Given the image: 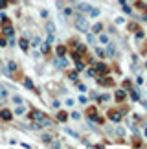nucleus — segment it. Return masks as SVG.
I'll return each mask as SVG.
<instances>
[{"mask_svg":"<svg viewBox=\"0 0 147 149\" xmlns=\"http://www.w3.org/2000/svg\"><path fill=\"white\" fill-rule=\"evenodd\" d=\"M53 37H55V33H50V35L46 37V42L50 44V42H53Z\"/></svg>","mask_w":147,"mask_h":149,"instance_id":"nucleus-24","label":"nucleus"},{"mask_svg":"<svg viewBox=\"0 0 147 149\" xmlns=\"http://www.w3.org/2000/svg\"><path fill=\"white\" fill-rule=\"evenodd\" d=\"M59 120H61V122H64V120H66V112H59Z\"/></svg>","mask_w":147,"mask_h":149,"instance_id":"nucleus-28","label":"nucleus"},{"mask_svg":"<svg viewBox=\"0 0 147 149\" xmlns=\"http://www.w3.org/2000/svg\"><path fill=\"white\" fill-rule=\"evenodd\" d=\"M114 98H116V101H123V100H125V92H123V90H118Z\"/></svg>","mask_w":147,"mask_h":149,"instance_id":"nucleus-8","label":"nucleus"},{"mask_svg":"<svg viewBox=\"0 0 147 149\" xmlns=\"http://www.w3.org/2000/svg\"><path fill=\"white\" fill-rule=\"evenodd\" d=\"M99 42L101 44H107V42H109V37H107V35H99Z\"/></svg>","mask_w":147,"mask_h":149,"instance_id":"nucleus-20","label":"nucleus"},{"mask_svg":"<svg viewBox=\"0 0 147 149\" xmlns=\"http://www.w3.org/2000/svg\"><path fill=\"white\" fill-rule=\"evenodd\" d=\"M46 30H48V33H55V26L52 24V22H48V24H46Z\"/></svg>","mask_w":147,"mask_h":149,"instance_id":"nucleus-15","label":"nucleus"},{"mask_svg":"<svg viewBox=\"0 0 147 149\" xmlns=\"http://www.w3.org/2000/svg\"><path fill=\"white\" fill-rule=\"evenodd\" d=\"M74 24L79 31H88V22L83 15H74Z\"/></svg>","mask_w":147,"mask_h":149,"instance_id":"nucleus-1","label":"nucleus"},{"mask_svg":"<svg viewBox=\"0 0 147 149\" xmlns=\"http://www.w3.org/2000/svg\"><path fill=\"white\" fill-rule=\"evenodd\" d=\"M0 118H2V120H6V122H9V120L13 118V114H11L9 111H0Z\"/></svg>","mask_w":147,"mask_h":149,"instance_id":"nucleus-2","label":"nucleus"},{"mask_svg":"<svg viewBox=\"0 0 147 149\" xmlns=\"http://www.w3.org/2000/svg\"><path fill=\"white\" fill-rule=\"evenodd\" d=\"M4 35H6V37H13V35H15L13 28H11V26H6V28H4Z\"/></svg>","mask_w":147,"mask_h":149,"instance_id":"nucleus-4","label":"nucleus"},{"mask_svg":"<svg viewBox=\"0 0 147 149\" xmlns=\"http://www.w3.org/2000/svg\"><path fill=\"white\" fill-rule=\"evenodd\" d=\"M55 52H57V57H61V55H64V46H57V50H55Z\"/></svg>","mask_w":147,"mask_h":149,"instance_id":"nucleus-17","label":"nucleus"},{"mask_svg":"<svg viewBox=\"0 0 147 149\" xmlns=\"http://www.w3.org/2000/svg\"><path fill=\"white\" fill-rule=\"evenodd\" d=\"M24 87L26 88H33V81L31 79H24Z\"/></svg>","mask_w":147,"mask_h":149,"instance_id":"nucleus-18","label":"nucleus"},{"mask_svg":"<svg viewBox=\"0 0 147 149\" xmlns=\"http://www.w3.org/2000/svg\"><path fill=\"white\" fill-rule=\"evenodd\" d=\"M144 19H145V20H147V13H145V15H144Z\"/></svg>","mask_w":147,"mask_h":149,"instance_id":"nucleus-32","label":"nucleus"},{"mask_svg":"<svg viewBox=\"0 0 147 149\" xmlns=\"http://www.w3.org/2000/svg\"><path fill=\"white\" fill-rule=\"evenodd\" d=\"M99 85H105V87H110V85H112V79H110V77H105V79H99Z\"/></svg>","mask_w":147,"mask_h":149,"instance_id":"nucleus-11","label":"nucleus"},{"mask_svg":"<svg viewBox=\"0 0 147 149\" xmlns=\"http://www.w3.org/2000/svg\"><path fill=\"white\" fill-rule=\"evenodd\" d=\"M31 118H33V120H37V122H41V120L44 118V114H42V112H39V111H35V112H31Z\"/></svg>","mask_w":147,"mask_h":149,"instance_id":"nucleus-5","label":"nucleus"},{"mask_svg":"<svg viewBox=\"0 0 147 149\" xmlns=\"http://www.w3.org/2000/svg\"><path fill=\"white\" fill-rule=\"evenodd\" d=\"M20 48L22 50H28V41H26V39H22V41H20Z\"/></svg>","mask_w":147,"mask_h":149,"instance_id":"nucleus-22","label":"nucleus"},{"mask_svg":"<svg viewBox=\"0 0 147 149\" xmlns=\"http://www.w3.org/2000/svg\"><path fill=\"white\" fill-rule=\"evenodd\" d=\"M0 70H2V68H0Z\"/></svg>","mask_w":147,"mask_h":149,"instance_id":"nucleus-33","label":"nucleus"},{"mask_svg":"<svg viewBox=\"0 0 147 149\" xmlns=\"http://www.w3.org/2000/svg\"><path fill=\"white\" fill-rule=\"evenodd\" d=\"M105 52H107V55H116V46L114 44H109V48H107Z\"/></svg>","mask_w":147,"mask_h":149,"instance_id":"nucleus-9","label":"nucleus"},{"mask_svg":"<svg viewBox=\"0 0 147 149\" xmlns=\"http://www.w3.org/2000/svg\"><path fill=\"white\" fill-rule=\"evenodd\" d=\"M8 88L4 87V85H0V100H4V98H8Z\"/></svg>","mask_w":147,"mask_h":149,"instance_id":"nucleus-6","label":"nucleus"},{"mask_svg":"<svg viewBox=\"0 0 147 149\" xmlns=\"http://www.w3.org/2000/svg\"><path fill=\"white\" fill-rule=\"evenodd\" d=\"M88 15H90V17H98V15H99V9H96V8H90Z\"/></svg>","mask_w":147,"mask_h":149,"instance_id":"nucleus-14","label":"nucleus"},{"mask_svg":"<svg viewBox=\"0 0 147 149\" xmlns=\"http://www.w3.org/2000/svg\"><path fill=\"white\" fill-rule=\"evenodd\" d=\"M131 98H132L134 101H138V100H140V98H138V94H136V92H134V90H131Z\"/></svg>","mask_w":147,"mask_h":149,"instance_id":"nucleus-27","label":"nucleus"},{"mask_svg":"<svg viewBox=\"0 0 147 149\" xmlns=\"http://www.w3.org/2000/svg\"><path fill=\"white\" fill-rule=\"evenodd\" d=\"M92 30H94L96 33H99L101 30H103V26H101V24H99V22H98V24H94V28H92Z\"/></svg>","mask_w":147,"mask_h":149,"instance_id":"nucleus-19","label":"nucleus"},{"mask_svg":"<svg viewBox=\"0 0 147 149\" xmlns=\"http://www.w3.org/2000/svg\"><path fill=\"white\" fill-rule=\"evenodd\" d=\"M13 101H15V103H17V105H19V103H22V100H20V98H19V96H13Z\"/></svg>","mask_w":147,"mask_h":149,"instance_id":"nucleus-29","label":"nucleus"},{"mask_svg":"<svg viewBox=\"0 0 147 149\" xmlns=\"http://www.w3.org/2000/svg\"><path fill=\"white\" fill-rule=\"evenodd\" d=\"M96 52H98V57H105V55H107V52H105L103 48H99V50H96Z\"/></svg>","mask_w":147,"mask_h":149,"instance_id":"nucleus-23","label":"nucleus"},{"mask_svg":"<svg viewBox=\"0 0 147 149\" xmlns=\"http://www.w3.org/2000/svg\"><path fill=\"white\" fill-rule=\"evenodd\" d=\"M24 112H26V109H24V107H22L20 103H19V107L15 109V114H19V116H20V114H24Z\"/></svg>","mask_w":147,"mask_h":149,"instance_id":"nucleus-13","label":"nucleus"},{"mask_svg":"<svg viewBox=\"0 0 147 149\" xmlns=\"http://www.w3.org/2000/svg\"><path fill=\"white\" fill-rule=\"evenodd\" d=\"M123 11H125V13L129 15V13H131V8H129V6H123Z\"/></svg>","mask_w":147,"mask_h":149,"instance_id":"nucleus-30","label":"nucleus"},{"mask_svg":"<svg viewBox=\"0 0 147 149\" xmlns=\"http://www.w3.org/2000/svg\"><path fill=\"white\" fill-rule=\"evenodd\" d=\"M77 8H79V11H83V13H88V11H90V8H92V6H90V4H79L77 6Z\"/></svg>","mask_w":147,"mask_h":149,"instance_id":"nucleus-3","label":"nucleus"},{"mask_svg":"<svg viewBox=\"0 0 147 149\" xmlns=\"http://www.w3.org/2000/svg\"><path fill=\"white\" fill-rule=\"evenodd\" d=\"M57 66H59V68H64V66H66V59H64L63 55H61L59 59H57Z\"/></svg>","mask_w":147,"mask_h":149,"instance_id":"nucleus-12","label":"nucleus"},{"mask_svg":"<svg viewBox=\"0 0 147 149\" xmlns=\"http://www.w3.org/2000/svg\"><path fill=\"white\" fill-rule=\"evenodd\" d=\"M87 41H88V44H94V35H92V33H88V37H87Z\"/></svg>","mask_w":147,"mask_h":149,"instance_id":"nucleus-26","label":"nucleus"},{"mask_svg":"<svg viewBox=\"0 0 147 149\" xmlns=\"http://www.w3.org/2000/svg\"><path fill=\"white\" fill-rule=\"evenodd\" d=\"M2 8H6V0H0V9Z\"/></svg>","mask_w":147,"mask_h":149,"instance_id":"nucleus-31","label":"nucleus"},{"mask_svg":"<svg viewBox=\"0 0 147 149\" xmlns=\"http://www.w3.org/2000/svg\"><path fill=\"white\" fill-rule=\"evenodd\" d=\"M41 52H42V54H48V52H50V46H48V42L41 44Z\"/></svg>","mask_w":147,"mask_h":149,"instance_id":"nucleus-16","label":"nucleus"},{"mask_svg":"<svg viewBox=\"0 0 147 149\" xmlns=\"http://www.w3.org/2000/svg\"><path fill=\"white\" fill-rule=\"evenodd\" d=\"M110 120H112V122H120V120H121V114L120 112H110Z\"/></svg>","mask_w":147,"mask_h":149,"instance_id":"nucleus-7","label":"nucleus"},{"mask_svg":"<svg viewBox=\"0 0 147 149\" xmlns=\"http://www.w3.org/2000/svg\"><path fill=\"white\" fill-rule=\"evenodd\" d=\"M98 72H103V74H105V72H107V66H105V65H98Z\"/></svg>","mask_w":147,"mask_h":149,"instance_id":"nucleus-25","label":"nucleus"},{"mask_svg":"<svg viewBox=\"0 0 147 149\" xmlns=\"http://www.w3.org/2000/svg\"><path fill=\"white\" fill-rule=\"evenodd\" d=\"M52 140H53V134H50V133H44V134H42V142H46V144H50Z\"/></svg>","mask_w":147,"mask_h":149,"instance_id":"nucleus-10","label":"nucleus"},{"mask_svg":"<svg viewBox=\"0 0 147 149\" xmlns=\"http://www.w3.org/2000/svg\"><path fill=\"white\" fill-rule=\"evenodd\" d=\"M76 68H77V70H83V68H85V65H83V63L79 61V59H76Z\"/></svg>","mask_w":147,"mask_h":149,"instance_id":"nucleus-21","label":"nucleus"}]
</instances>
